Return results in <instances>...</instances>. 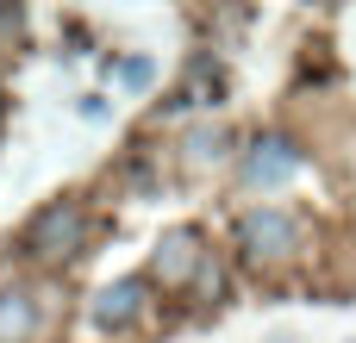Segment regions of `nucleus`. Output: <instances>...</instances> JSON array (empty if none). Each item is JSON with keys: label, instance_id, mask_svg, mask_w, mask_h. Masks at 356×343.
Here are the masks:
<instances>
[{"label": "nucleus", "instance_id": "nucleus-1", "mask_svg": "<svg viewBox=\"0 0 356 343\" xmlns=\"http://www.w3.org/2000/svg\"><path fill=\"white\" fill-rule=\"evenodd\" d=\"M238 250H244V262H257V269H282V262H294V256L307 250V231H300L294 212L257 206V212L238 219Z\"/></svg>", "mask_w": 356, "mask_h": 343}, {"label": "nucleus", "instance_id": "nucleus-2", "mask_svg": "<svg viewBox=\"0 0 356 343\" xmlns=\"http://www.w3.org/2000/svg\"><path fill=\"white\" fill-rule=\"evenodd\" d=\"M81 231H88V212H81L75 200H50V206L25 225L19 250H25L31 262H63V256L81 250Z\"/></svg>", "mask_w": 356, "mask_h": 343}, {"label": "nucleus", "instance_id": "nucleus-3", "mask_svg": "<svg viewBox=\"0 0 356 343\" xmlns=\"http://www.w3.org/2000/svg\"><path fill=\"white\" fill-rule=\"evenodd\" d=\"M300 162H307V150H300L294 137L269 131V137H257V144L244 150V187H257V194H275V187H288V181L300 175Z\"/></svg>", "mask_w": 356, "mask_h": 343}, {"label": "nucleus", "instance_id": "nucleus-4", "mask_svg": "<svg viewBox=\"0 0 356 343\" xmlns=\"http://www.w3.org/2000/svg\"><path fill=\"white\" fill-rule=\"evenodd\" d=\"M200 262H207L200 231H194V225H175V231H163L156 250H150V281H163V287H188V281L200 275Z\"/></svg>", "mask_w": 356, "mask_h": 343}, {"label": "nucleus", "instance_id": "nucleus-5", "mask_svg": "<svg viewBox=\"0 0 356 343\" xmlns=\"http://www.w3.org/2000/svg\"><path fill=\"white\" fill-rule=\"evenodd\" d=\"M144 294H150V281H144V275L106 281V287L94 294V325H100V331H131V325L144 319Z\"/></svg>", "mask_w": 356, "mask_h": 343}, {"label": "nucleus", "instance_id": "nucleus-6", "mask_svg": "<svg viewBox=\"0 0 356 343\" xmlns=\"http://www.w3.org/2000/svg\"><path fill=\"white\" fill-rule=\"evenodd\" d=\"M31 331H38V294L0 287V343H25Z\"/></svg>", "mask_w": 356, "mask_h": 343}, {"label": "nucleus", "instance_id": "nucleus-7", "mask_svg": "<svg viewBox=\"0 0 356 343\" xmlns=\"http://www.w3.org/2000/svg\"><path fill=\"white\" fill-rule=\"evenodd\" d=\"M181 150H188V162H219V156H225V131H219V125H200V131H188Z\"/></svg>", "mask_w": 356, "mask_h": 343}, {"label": "nucleus", "instance_id": "nucleus-8", "mask_svg": "<svg viewBox=\"0 0 356 343\" xmlns=\"http://www.w3.org/2000/svg\"><path fill=\"white\" fill-rule=\"evenodd\" d=\"M150 75H156V62H150V56H131V62H119V81H125V87H150Z\"/></svg>", "mask_w": 356, "mask_h": 343}]
</instances>
